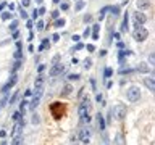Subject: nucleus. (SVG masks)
Instances as JSON below:
<instances>
[{
    "mask_svg": "<svg viewBox=\"0 0 155 145\" xmlns=\"http://www.w3.org/2000/svg\"><path fill=\"white\" fill-rule=\"evenodd\" d=\"M37 13H39V15H44V13H45V7H42V5H41V8L37 10Z\"/></svg>",
    "mask_w": 155,
    "mask_h": 145,
    "instance_id": "38",
    "label": "nucleus"
},
{
    "mask_svg": "<svg viewBox=\"0 0 155 145\" xmlns=\"http://www.w3.org/2000/svg\"><path fill=\"white\" fill-rule=\"evenodd\" d=\"M26 28H28V29H31V28H32V21H31V19H28V21H26Z\"/></svg>",
    "mask_w": 155,
    "mask_h": 145,
    "instance_id": "39",
    "label": "nucleus"
},
{
    "mask_svg": "<svg viewBox=\"0 0 155 145\" xmlns=\"http://www.w3.org/2000/svg\"><path fill=\"white\" fill-rule=\"evenodd\" d=\"M24 111H26V102H21V111H20V113L23 115Z\"/></svg>",
    "mask_w": 155,
    "mask_h": 145,
    "instance_id": "36",
    "label": "nucleus"
},
{
    "mask_svg": "<svg viewBox=\"0 0 155 145\" xmlns=\"http://www.w3.org/2000/svg\"><path fill=\"white\" fill-rule=\"evenodd\" d=\"M37 16H39V13H37V10H34V11H32V18H34V19H36V18H37Z\"/></svg>",
    "mask_w": 155,
    "mask_h": 145,
    "instance_id": "46",
    "label": "nucleus"
},
{
    "mask_svg": "<svg viewBox=\"0 0 155 145\" xmlns=\"http://www.w3.org/2000/svg\"><path fill=\"white\" fill-rule=\"evenodd\" d=\"M149 36V31L144 28V26H139V24H134V31H132V37L136 39L137 42H142L145 40Z\"/></svg>",
    "mask_w": 155,
    "mask_h": 145,
    "instance_id": "2",
    "label": "nucleus"
},
{
    "mask_svg": "<svg viewBox=\"0 0 155 145\" xmlns=\"http://www.w3.org/2000/svg\"><path fill=\"white\" fill-rule=\"evenodd\" d=\"M91 66H92V60H91V58H86V60H84V68L89 69Z\"/></svg>",
    "mask_w": 155,
    "mask_h": 145,
    "instance_id": "20",
    "label": "nucleus"
},
{
    "mask_svg": "<svg viewBox=\"0 0 155 145\" xmlns=\"http://www.w3.org/2000/svg\"><path fill=\"white\" fill-rule=\"evenodd\" d=\"M112 74H113V69H112V68H105V69H104V76H105V77H110Z\"/></svg>",
    "mask_w": 155,
    "mask_h": 145,
    "instance_id": "19",
    "label": "nucleus"
},
{
    "mask_svg": "<svg viewBox=\"0 0 155 145\" xmlns=\"http://www.w3.org/2000/svg\"><path fill=\"white\" fill-rule=\"evenodd\" d=\"M110 11H112L113 15H118V13H119V7H110Z\"/></svg>",
    "mask_w": 155,
    "mask_h": 145,
    "instance_id": "28",
    "label": "nucleus"
},
{
    "mask_svg": "<svg viewBox=\"0 0 155 145\" xmlns=\"http://www.w3.org/2000/svg\"><path fill=\"white\" fill-rule=\"evenodd\" d=\"M149 63H150V65H153V63H155V58H153V55H150V56H149Z\"/></svg>",
    "mask_w": 155,
    "mask_h": 145,
    "instance_id": "42",
    "label": "nucleus"
},
{
    "mask_svg": "<svg viewBox=\"0 0 155 145\" xmlns=\"http://www.w3.org/2000/svg\"><path fill=\"white\" fill-rule=\"evenodd\" d=\"M107 11H110V7H105V8H102V10H100V19L105 16V13H107Z\"/></svg>",
    "mask_w": 155,
    "mask_h": 145,
    "instance_id": "25",
    "label": "nucleus"
},
{
    "mask_svg": "<svg viewBox=\"0 0 155 145\" xmlns=\"http://www.w3.org/2000/svg\"><path fill=\"white\" fill-rule=\"evenodd\" d=\"M137 7L139 8H144V10H147L150 7V2L149 0H137Z\"/></svg>",
    "mask_w": 155,
    "mask_h": 145,
    "instance_id": "13",
    "label": "nucleus"
},
{
    "mask_svg": "<svg viewBox=\"0 0 155 145\" xmlns=\"http://www.w3.org/2000/svg\"><path fill=\"white\" fill-rule=\"evenodd\" d=\"M8 8H10V11H13V10H15V3H10V5H8Z\"/></svg>",
    "mask_w": 155,
    "mask_h": 145,
    "instance_id": "49",
    "label": "nucleus"
},
{
    "mask_svg": "<svg viewBox=\"0 0 155 145\" xmlns=\"http://www.w3.org/2000/svg\"><path fill=\"white\" fill-rule=\"evenodd\" d=\"M52 2H54V3H60L61 0H52Z\"/></svg>",
    "mask_w": 155,
    "mask_h": 145,
    "instance_id": "52",
    "label": "nucleus"
},
{
    "mask_svg": "<svg viewBox=\"0 0 155 145\" xmlns=\"http://www.w3.org/2000/svg\"><path fill=\"white\" fill-rule=\"evenodd\" d=\"M16 81H18V77H16V73H15V74H13V76L10 77V81H8L7 84H5V86L2 87V92H5V94H7V92H8V90H10V89H11L13 86L16 84Z\"/></svg>",
    "mask_w": 155,
    "mask_h": 145,
    "instance_id": "8",
    "label": "nucleus"
},
{
    "mask_svg": "<svg viewBox=\"0 0 155 145\" xmlns=\"http://www.w3.org/2000/svg\"><path fill=\"white\" fill-rule=\"evenodd\" d=\"M79 39H81V36H73V40L74 42H79Z\"/></svg>",
    "mask_w": 155,
    "mask_h": 145,
    "instance_id": "48",
    "label": "nucleus"
},
{
    "mask_svg": "<svg viewBox=\"0 0 155 145\" xmlns=\"http://www.w3.org/2000/svg\"><path fill=\"white\" fill-rule=\"evenodd\" d=\"M0 107H2V103H0Z\"/></svg>",
    "mask_w": 155,
    "mask_h": 145,
    "instance_id": "54",
    "label": "nucleus"
},
{
    "mask_svg": "<svg viewBox=\"0 0 155 145\" xmlns=\"http://www.w3.org/2000/svg\"><path fill=\"white\" fill-rule=\"evenodd\" d=\"M81 48H84V44H81V42H78V45L73 48V52H78V50H81Z\"/></svg>",
    "mask_w": 155,
    "mask_h": 145,
    "instance_id": "31",
    "label": "nucleus"
},
{
    "mask_svg": "<svg viewBox=\"0 0 155 145\" xmlns=\"http://www.w3.org/2000/svg\"><path fill=\"white\" fill-rule=\"evenodd\" d=\"M137 71H141V73H147V71H149V68H147V66H144V65H141V66L137 68Z\"/></svg>",
    "mask_w": 155,
    "mask_h": 145,
    "instance_id": "29",
    "label": "nucleus"
},
{
    "mask_svg": "<svg viewBox=\"0 0 155 145\" xmlns=\"http://www.w3.org/2000/svg\"><path fill=\"white\" fill-rule=\"evenodd\" d=\"M13 145H23V135L20 134H13Z\"/></svg>",
    "mask_w": 155,
    "mask_h": 145,
    "instance_id": "11",
    "label": "nucleus"
},
{
    "mask_svg": "<svg viewBox=\"0 0 155 145\" xmlns=\"http://www.w3.org/2000/svg\"><path fill=\"white\" fill-rule=\"evenodd\" d=\"M65 24H66V21H65L63 18H57V19H55V23H54L55 28H63Z\"/></svg>",
    "mask_w": 155,
    "mask_h": 145,
    "instance_id": "15",
    "label": "nucleus"
},
{
    "mask_svg": "<svg viewBox=\"0 0 155 145\" xmlns=\"http://www.w3.org/2000/svg\"><path fill=\"white\" fill-rule=\"evenodd\" d=\"M31 95H32V92H31V90H26L24 92V97H31Z\"/></svg>",
    "mask_w": 155,
    "mask_h": 145,
    "instance_id": "47",
    "label": "nucleus"
},
{
    "mask_svg": "<svg viewBox=\"0 0 155 145\" xmlns=\"http://www.w3.org/2000/svg\"><path fill=\"white\" fill-rule=\"evenodd\" d=\"M89 21H91V15H86L84 16V23H89Z\"/></svg>",
    "mask_w": 155,
    "mask_h": 145,
    "instance_id": "44",
    "label": "nucleus"
},
{
    "mask_svg": "<svg viewBox=\"0 0 155 145\" xmlns=\"http://www.w3.org/2000/svg\"><path fill=\"white\" fill-rule=\"evenodd\" d=\"M20 37V32L18 31H13V39H18Z\"/></svg>",
    "mask_w": 155,
    "mask_h": 145,
    "instance_id": "43",
    "label": "nucleus"
},
{
    "mask_svg": "<svg viewBox=\"0 0 155 145\" xmlns=\"http://www.w3.org/2000/svg\"><path fill=\"white\" fill-rule=\"evenodd\" d=\"M68 8H70V5H68V3H61L60 10H63V11H66V10H68Z\"/></svg>",
    "mask_w": 155,
    "mask_h": 145,
    "instance_id": "35",
    "label": "nucleus"
},
{
    "mask_svg": "<svg viewBox=\"0 0 155 145\" xmlns=\"http://www.w3.org/2000/svg\"><path fill=\"white\" fill-rule=\"evenodd\" d=\"M113 111H115V118H116V119H125L128 108H126V105H125V103H118L116 107H115Z\"/></svg>",
    "mask_w": 155,
    "mask_h": 145,
    "instance_id": "3",
    "label": "nucleus"
},
{
    "mask_svg": "<svg viewBox=\"0 0 155 145\" xmlns=\"http://www.w3.org/2000/svg\"><path fill=\"white\" fill-rule=\"evenodd\" d=\"M5 135H7L5 131H0V137H5Z\"/></svg>",
    "mask_w": 155,
    "mask_h": 145,
    "instance_id": "50",
    "label": "nucleus"
},
{
    "mask_svg": "<svg viewBox=\"0 0 155 145\" xmlns=\"http://www.w3.org/2000/svg\"><path fill=\"white\" fill-rule=\"evenodd\" d=\"M36 29L37 31H42L44 29V23H42V21H37V23H36Z\"/></svg>",
    "mask_w": 155,
    "mask_h": 145,
    "instance_id": "30",
    "label": "nucleus"
},
{
    "mask_svg": "<svg viewBox=\"0 0 155 145\" xmlns=\"http://www.w3.org/2000/svg\"><path fill=\"white\" fill-rule=\"evenodd\" d=\"M21 68V60H15V65H13V71H16V69Z\"/></svg>",
    "mask_w": 155,
    "mask_h": 145,
    "instance_id": "24",
    "label": "nucleus"
},
{
    "mask_svg": "<svg viewBox=\"0 0 155 145\" xmlns=\"http://www.w3.org/2000/svg\"><path fill=\"white\" fill-rule=\"evenodd\" d=\"M21 5H23V7H29V5H31V0H23V2H21Z\"/></svg>",
    "mask_w": 155,
    "mask_h": 145,
    "instance_id": "37",
    "label": "nucleus"
},
{
    "mask_svg": "<svg viewBox=\"0 0 155 145\" xmlns=\"http://www.w3.org/2000/svg\"><path fill=\"white\" fill-rule=\"evenodd\" d=\"M10 29H11V31H16V29H18V19H13L11 23H10Z\"/></svg>",
    "mask_w": 155,
    "mask_h": 145,
    "instance_id": "18",
    "label": "nucleus"
},
{
    "mask_svg": "<svg viewBox=\"0 0 155 145\" xmlns=\"http://www.w3.org/2000/svg\"><path fill=\"white\" fill-rule=\"evenodd\" d=\"M128 98L131 100V102H137V100L141 98V90H139V87H129V89H128Z\"/></svg>",
    "mask_w": 155,
    "mask_h": 145,
    "instance_id": "4",
    "label": "nucleus"
},
{
    "mask_svg": "<svg viewBox=\"0 0 155 145\" xmlns=\"http://www.w3.org/2000/svg\"><path fill=\"white\" fill-rule=\"evenodd\" d=\"M2 19H3V21L13 19V13H11V11H2Z\"/></svg>",
    "mask_w": 155,
    "mask_h": 145,
    "instance_id": "14",
    "label": "nucleus"
},
{
    "mask_svg": "<svg viewBox=\"0 0 155 145\" xmlns=\"http://www.w3.org/2000/svg\"><path fill=\"white\" fill-rule=\"evenodd\" d=\"M91 97H84L81 105H79V116H81V121L84 122V124H89L91 122Z\"/></svg>",
    "mask_w": 155,
    "mask_h": 145,
    "instance_id": "1",
    "label": "nucleus"
},
{
    "mask_svg": "<svg viewBox=\"0 0 155 145\" xmlns=\"http://www.w3.org/2000/svg\"><path fill=\"white\" fill-rule=\"evenodd\" d=\"M44 68H45L44 65H39V66H37V71H39V73H42V71H44Z\"/></svg>",
    "mask_w": 155,
    "mask_h": 145,
    "instance_id": "45",
    "label": "nucleus"
},
{
    "mask_svg": "<svg viewBox=\"0 0 155 145\" xmlns=\"http://www.w3.org/2000/svg\"><path fill=\"white\" fill-rule=\"evenodd\" d=\"M128 26H129V15L125 13V18H123V26H121V31H123V32H126V31H128Z\"/></svg>",
    "mask_w": 155,
    "mask_h": 145,
    "instance_id": "12",
    "label": "nucleus"
},
{
    "mask_svg": "<svg viewBox=\"0 0 155 145\" xmlns=\"http://www.w3.org/2000/svg\"><path fill=\"white\" fill-rule=\"evenodd\" d=\"M79 139H81V142L84 143H89L91 142V129H87V127H82V129H79Z\"/></svg>",
    "mask_w": 155,
    "mask_h": 145,
    "instance_id": "5",
    "label": "nucleus"
},
{
    "mask_svg": "<svg viewBox=\"0 0 155 145\" xmlns=\"http://www.w3.org/2000/svg\"><path fill=\"white\" fill-rule=\"evenodd\" d=\"M63 71H65V65L55 63L54 66H52V69H50V76H52V77H57V76H60Z\"/></svg>",
    "mask_w": 155,
    "mask_h": 145,
    "instance_id": "7",
    "label": "nucleus"
},
{
    "mask_svg": "<svg viewBox=\"0 0 155 145\" xmlns=\"http://www.w3.org/2000/svg\"><path fill=\"white\" fill-rule=\"evenodd\" d=\"M58 39H60L58 34H54V36H52V40H54V42H58Z\"/></svg>",
    "mask_w": 155,
    "mask_h": 145,
    "instance_id": "40",
    "label": "nucleus"
},
{
    "mask_svg": "<svg viewBox=\"0 0 155 145\" xmlns=\"http://www.w3.org/2000/svg\"><path fill=\"white\" fill-rule=\"evenodd\" d=\"M5 5H7V3H5V2H2V5H0V11H2L3 8H5Z\"/></svg>",
    "mask_w": 155,
    "mask_h": 145,
    "instance_id": "51",
    "label": "nucleus"
},
{
    "mask_svg": "<svg viewBox=\"0 0 155 145\" xmlns=\"http://www.w3.org/2000/svg\"><path fill=\"white\" fill-rule=\"evenodd\" d=\"M79 77H81L79 74H70V79H71V81H78Z\"/></svg>",
    "mask_w": 155,
    "mask_h": 145,
    "instance_id": "34",
    "label": "nucleus"
},
{
    "mask_svg": "<svg viewBox=\"0 0 155 145\" xmlns=\"http://www.w3.org/2000/svg\"><path fill=\"white\" fill-rule=\"evenodd\" d=\"M21 116H23V115H21L20 111H15V113H13V121H21Z\"/></svg>",
    "mask_w": 155,
    "mask_h": 145,
    "instance_id": "21",
    "label": "nucleus"
},
{
    "mask_svg": "<svg viewBox=\"0 0 155 145\" xmlns=\"http://www.w3.org/2000/svg\"><path fill=\"white\" fill-rule=\"evenodd\" d=\"M132 19H134V24L142 26V24H145V21H147V16L141 11H134L132 13Z\"/></svg>",
    "mask_w": 155,
    "mask_h": 145,
    "instance_id": "6",
    "label": "nucleus"
},
{
    "mask_svg": "<svg viewBox=\"0 0 155 145\" xmlns=\"http://www.w3.org/2000/svg\"><path fill=\"white\" fill-rule=\"evenodd\" d=\"M84 7H86V3H84V2H78V3H76V7H74V10L79 11V10H82Z\"/></svg>",
    "mask_w": 155,
    "mask_h": 145,
    "instance_id": "22",
    "label": "nucleus"
},
{
    "mask_svg": "<svg viewBox=\"0 0 155 145\" xmlns=\"http://www.w3.org/2000/svg\"><path fill=\"white\" fill-rule=\"evenodd\" d=\"M84 47H86V48H87V50H89V52H95V47L92 45V44H87V45H84Z\"/></svg>",
    "mask_w": 155,
    "mask_h": 145,
    "instance_id": "32",
    "label": "nucleus"
},
{
    "mask_svg": "<svg viewBox=\"0 0 155 145\" xmlns=\"http://www.w3.org/2000/svg\"><path fill=\"white\" fill-rule=\"evenodd\" d=\"M41 97H42V89L39 87V89H36V95H34L32 102H31V108H32V110L39 105V100H41Z\"/></svg>",
    "mask_w": 155,
    "mask_h": 145,
    "instance_id": "9",
    "label": "nucleus"
},
{
    "mask_svg": "<svg viewBox=\"0 0 155 145\" xmlns=\"http://www.w3.org/2000/svg\"><path fill=\"white\" fill-rule=\"evenodd\" d=\"M16 98H18V92H15V95L11 97V103H15V102H16Z\"/></svg>",
    "mask_w": 155,
    "mask_h": 145,
    "instance_id": "41",
    "label": "nucleus"
},
{
    "mask_svg": "<svg viewBox=\"0 0 155 145\" xmlns=\"http://www.w3.org/2000/svg\"><path fill=\"white\" fill-rule=\"evenodd\" d=\"M36 2H37V3H42V0H36Z\"/></svg>",
    "mask_w": 155,
    "mask_h": 145,
    "instance_id": "53",
    "label": "nucleus"
},
{
    "mask_svg": "<svg viewBox=\"0 0 155 145\" xmlns=\"http://www.w3.org/2000/svg\"><path fill=\"white\" fill-rule=\"evenodd\" d=\"M57 18H60V10H54V11H52V19H57Z\"/></svg>",
    "mask_w": 155,
    "mask_h": 145,
    "instance_id": "26",
    "label": "nucleus"
},
{
    "mask_svg": "<svg viewBox=\"0 0 155 145\" xmlns=\"http://www.w3.org/2000/svg\"><path fill=\"white\" fill-rule=\"evenodd\" d=\"M42 81H44V77L42 76H39L36 79V89H39V87H42Z\"/></svg>",
    "mask_w": 155,
    "mask_h": 145,
    "instance_id": "23",
    "label": "nucleus"
},
{
    "mask_svg": "<svg viewBox=\"0 0 155 145\" xmlns=\"http://www.w3.org/2000/svg\"><path fill=\"white\" fill-rule=\"evenodd\" d=\"M97 121H99L100 129L104 131V129H105V121H104V116H102V115H97Z\"/></svg>",
    "mask_w": 155,
    "mask_h": 145,
    "instance_id": "16",
    "label": "nucleus"
},
{
    "mask_svg": "<svg viewBox=\"0 0 155 145\" xmlns=\"http://www.w3.org/2000/svg\"><path fill=\"white\" fill-rule=\"evenodd\" d=\"M92 31H94V34H99V31H100V24H94Z\"/></svg>",
    "mask_w": 155,
    "mask_h": 145,
    "instance_id": "33",
    "label": "nucleus"
},
{
    "mask_svg": "<svg viewBox=\"0 0 155 145\" xmlns=\"http://www.w3.org/2000/svg\"><path fill=\"white\" fill-rule=\"evenodd\" d=\"M71 90H73V89H71V86H65L63 94H65V95H68V94H71Z\"/></svg>",
    "mask_w": 155,
    "mask_h": 145,
    "instance_id": "27",
    "label": "nucleus"
},
{
    "mask_svg": "<svg viewBox=\"0 0 155 145\" xmlns=\"http://www.w3.org/2000/svg\"><path fill=\"white\" fill-rule=\"evenodd\" d=\"M48 47V39H44L42 40V45H39V52H42L44 48H47Z\"/></svg>",
    "mask_w": 155,
    "mask_h": 145,
    "instance_id": "17",
    "label": "nucleus"
},
{
    "mask_svg": "<svg viewBox=\"0 0 155 145\" xmlns=\"http://www.w3.org/2000/svg\"><path fill=\"white\" fill-rule=\"evenodd\" d=\"M144 86H147L149 87V90H155V84H153V79L152 77H145L144 79Z\"/></svg>",
    "mask_w": 155,
    "mask_h": 145,
    "instance_id": "10",
    "label": "nucleus"
}]
</instances>
